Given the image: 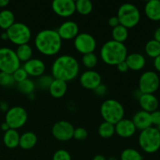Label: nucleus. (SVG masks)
<instances>
[{
    "label": "nucleus",
    "mask_w": 160,
    "mask_h": 160,
    "mask_svg": "<svg viewBox=\"0 0 160 160\" xmlns=\"http://www.w3.org/2000/svg\"><path fill=\"white\" fill-rule=\"evenodd\" d=\"M15 23V15L9 9H3L0 12V28L8 30Z\"/></svg>",
    "instance_id": "obj_25"
},
{
    "label": "nucleus",
    "mask_w": 160,
    "mask_h": 160,
    "mask_svg": "<svg viewBox=\"0 0 160 160\" xmlns=\"http://www.w3.org/2000/svg\"><path fill=\"white\" fill-rule=\"evenodd\" d=\"M117 17L120 24L128 28L137 26L141 19V12L138 8L131 3H123L119 7Z\"/></svg>",
    "instance_id": "obj_6"
},
{
    "label": "nucleus",
    "mask_w": 160,
    "mask_h": 160,
    "mask_svg": "<svg viewBox=\"0 0 160 160\" xmlns=\"http://www.w3.org/2000/svg\"><path fill=\"white\" fill-rule=\"evenodd\" d=\"M117 69H118L119 71L122 72V73H125V72H127L128 70H129V67H128V64H127V62H125V61L119 63L118 65L117 66Z\"/></svg>",
    "instance_id": "obj_42"
},
{
    "label": "nucleus",
    "mask_w": 160,
    "mask_h": 160,
    "mask_svg": "<svg viewBox=\"0 0 160 160\" xmlns=\"http://www.w3.org/2000/svg\"><path fill=\"white\" fill-rule=\"evenodd\" d=\"M20 67L16 52L7 47L0 48V72L11 73Z\"/></svg>",
    "instance_id": "obj_8"
},
{
    "label": "nucleus",
    "mask_w": 160,
    "mask_h": 160,
    "mask_svg": "<svg viewBox=\"0 0 160 160\" xmlns=\"http://www.w3.org/2000/svg\"><path fill=\"white\" fill-rule=\"evenodd\" d=\"M1 38L2 39V40H8V35H7V33H6V31L2 33Z\"/></svg>",
    "instance_id": "obj_49"
},
{
    "label": "nucleus",
    "mask_w": 160,
    "mask_h": 160,
    "mask_svg": "<svg viewBox=\"0 0 160 160\" xmlns=\"http://www.w3.org/2000/svg\"><path fill=\"white\" fill-rule=\"evenodd\" d=\"M67 91V82L59 79H54L48 88L50 95L55 98H60L66 95Z\"/></svg>",
    "instance_id": "obj_22"
},
{
    "label": "nucleus",
    "mask_w": 160,
    "mask_h": 160,
    "mask_svg": "<svg viewBox=\"0 0 160 160\" xmlns=\"http://www.w3.org/2000/svg\"><path fill=\"white\" fill-rule=\"evenodd\" d=\"M75 128L73 125L67 120H60L55 123L52 128V136L58 141L67 142L73 137Z\"/></svg>",
    "instance_id": "obj_12"
},
{
    "label": "nucleus",
    "mask_w": 160,
    "mask_h": 160,
    "mask_svg": "<svg viewBox=\"0 0 160 160\" xmlns=\"http://www.w3.org/2000/svg\"><path fill=\"white\" fill-rule=\"evenodd\" d=\"M136 129L134 123L130 119L123 118L115 124V133L123 138H131L135 134Z\"/></svg>",
    "instance_id": "obj_17"
},
{
    "label": "nucleus",
    "mask_w": 160,
    "mask_h": 160,
    "mask_svg": "<svg viewBox=\"0 0 160 160\" xmlns=\"http://www.w3.org/2000/svg\"><path fill=\"white\" fill-rule=\"evenodd\" d=\"M14 83L15 81L11 73L0 72V85L3 87H10Z\"/></svg>",
    "instance_id": "obj_35"
},
{
    "label": "nucleus",
    "mask_w": 160,
    "mask_h": 160,
    "mask_svg": "<svg viewBox=\"0 0 160 160\" xmlns=\"http://www.w3.org/2000/svg\"><path fill=\"white\" fill-rule=\"evenodd\" d=\"M15 52L20 62H25L32 59L33 49L32 47L29 44H23V45H18Z\"/></svg>",
    "instance_id": "obj_26"
},
{
    "label": "nucleus",
    "mask_w": 160,
    "mask_h": 160,
    "mask_svg": "<svg viewBox=\"0 0 160 160\" xmlns=\"http://www.w3.org/2000/svg\"><path fill=\"white\" fill-rule=\"evenodd\" d=\"M128 35H129L128 29L127 28H125V27L122 26V25L119 24L118 26L112 28V40L116 41V42H120V43H123V42L128 39Z\"/></svg>",
    "instance_id": "obj_27"
},
{
    "label": "nucleus",
    "mask_w": 160,
    "mask_h": 160,
    "mask_svg": "<svg viewBox=\"0 0 160 160\" xmlns=\"http://www.w3.org/2000/svg\"><path fill=\"white\" fill-rule=\"evenodd\" d=\"M154 67L157 71L160 72V55L154 59Z\"/></svg>",
    "instance_id": "obj_43"
},
{
    "label": "nucleus",
    "mask_w": 160,
    "mask_h": 160,
    "mask_svg": "<svg viewBox=\"0 0 160 160\" xmlns=\"http://www.w3.org/2000/svg\"><path fill=\"white\" fill-rule=\"evenodd\" d=\"M73 45L78 52L82 55L92 53L95 52L97 42L93 35L88 33H79L73 39Z\"/></svg>",
    "instance_id": "obj_11"
},
{
    "label": "nucleus",
    "mask_w": 160,
    "mask_h": 160,
    "mask_svg": "<svg viewBox=\"0 0 160 160\" xmlns=\"http://www.w3.org/2000/svg\"><path fill=\"white\" fill-rule=\"evenodd\" d=\"M23 68L27 72L28 76L39 78L45 73L46 67L42 59L32 58L24 62Z\"/></svg>",
    "instance_id": "obj_16"
},
{
    "label": "nucleus",
    "mask_w": 160,
    "mask_h": 160,
    "mask_svg": "<svg viewBox=\"0 0 160 160\" xmlns=\"http://www.w3.org/2000/svg\"><path fill=\"white\" fill-rule=\"evenodd\" d=\"M88 131L84 128H75L73 131V138L78 141H84L88 138Z\"/></svg>",
    "instance_id": "obj_38"
},
{
    "label": "nucleus",
    "mask_w": 160,
    "mask_h": 160,
    "mask_svg": "<svg viewBox=\"0 0 160 160\" xmlns=\"http://www.w3.org/2000/svg\"><path fill=\"white\" fill-rule=\"evenodd\" d=\"M37 142L38 137L36 134L32 131H27L20 135L19 146L23 150H29L35 146Z\"/></svg>",
    "instance_id": "obj_23"
},
{
    "label": "nucleus",
    "mask_w": 160,
    "mask_h": 160,
    "mask_svg": "<svg viewBox=\"0 0 160 160\" xmlns=\"http://www.w3.org/2000/svg\"><path fill=\"white\" fill-rule=\"evenodd\" d=\"M82 63L86 68L92 70V68L95 67V66L98 63V57L94 52L83 55Z\"/></svg>",
    "instance_id": "obj_33"
},
{
    "label": "nucleus",
    "mask_w": 160,
    "mask_h": 160,
    "mask_svg": "<svg viewBox=\"0 0 160 160\" xmlns=\"http://www.w3.org/2000/svg\"><path fill=\"white\" fill-rule=\"evenodd\" d=\"M54 79L68 81L74 80L80 72V64L76 58L70 55H62L56 58L51 68Z\"/></svg>",
    "instance_id": "obj_1"
},
{
    "label": "nucleus",
    "mask_w": 160,
    "mask_h": 160,
    "mask_svg": "<svg viewBox=\"0 0 160 160\" xmlns=\"http://www.w3.org/2000/svg\"><path fill=\"white\" fill-rule=\"evenodd\" d=\"M151 120L152 124L156 125V128L160 125V110H156L151 112Z\"/></svg>",
    "instance_id": "obj_39"
},
{
    "label": "nucleus",
    "mask_w": 160,
    "mask_h": 160,
    "mask_svg": "<svg viewBox=\"0 0 160 160\" xmlns=\"http://www.w3.org/2000/svg\"><path fill=\"white\" fill-rule=\"evenodd\" d=\"M35 83L31 79H26L23 81H21L20 83H17V88L21 92L22 94L24 95H30L31 94H34V90H35Z\"/></svg>",
    "instance_id": "obj_31"
},
{
    "label": "nucleus",
    "mask_w": 160,
    "mask_h": 160,
    "mask_svg": "<svg viewBox=\"0 0 160 160\" xmlns=\"http://www.w3.org/2000/svg\"><path fill=\"white\" fill-rule=\"evenodd\" d=\"M106 160H117V159L116 157H114V156H111V157L106 159Z\"/></svg>",
    "instance_id": "obj_50"
},
{
    "label": "nucleus",
    "mask_w": 160,
    "mask_h": 160,
    "mask_svg": "<svg viewBox=\"0 0 160 160\" xmlns=\"http://www.w3.org/2000/svg\"><path fill=\"white\" fill-rule=\"evenodd\" d=\"M138 102L142 110L149 113L157 110L159 107V100L153 94H142Z\"/></svg>",
    "instance_id": "obj_18"
},
{
    "label": "nucleus",
    "mask_w": 160,
    "mask_h": 160,
    "mask_svg": "<svg viewBox=\"0 0 160 160\" xmlns=\"http://www.w3.org/2000/svg\"><path fill=\"white\" fill-rule=\"evenodd\" d=\"M57 32L62 40H72L79 34V26L73 20H67L59 26Z\"/></svg>",
    "instance_id": "obj_15"
},
{
    "label": "nucleus",
    "mask_w": 160,
    "mask_h": 160,
    "mask_svg": "<svg viewBox=\"0 0 160 160\" xmlns=\"http://www.w3.org/2000/svg\"><path fill=\"white\" fill-rule=\"evenodd\" d=\"M98 132L102 138H110L115 134V125L109 122L103 121L98 127Z\"/></svg>",
    "instance_id": "obj_28"
},
{
    "label": "nucleus",
    "mask_w": 160,
    "mask_h": 160,
    "mask_svg": "<svg viewBox=\"0 0 160 160\" xmlns=\"http://www.w3.org/2000/svg\"><path fill=\"white\" fill-rule=\"evenodd\" d=\"M76 11L81 15L87 16L92 12L93 4L90 0H78L75 2Z\"/></svg>",
    "instance_id": "obj_29"
},
{
    "label": "nucleus",
    "mask_w": 160,
    "mask_h": 160,
    "mask_svg": "<svg viewBox=\"0 0 160 160\" xmlns=\"http://www.w3.org/2000/svg\"><path fill=\"white\" fill-rule=\"evenodd\" d=\"M154 39L156 41H157V42H159L160 43V27L159 28H158L155 31Z\"/></svg>",
    "instance_id": "obj_44"
},
{
    "label": "nucleus",
    "mask_w": 160,
    "mask_h": 160,
    "mask_svg": "<svg viewBox=\"0 0 160 160\" xmlns=\"http://www.w3.org/2000/svg\"><path fill=\"white\" fill-rule=\"evenodd\" d=\"M128 55L126 45L112 39L105 42L100 49L102 60L109 66H117L125 61Z\"/></svg>",
    "instance_id": "obj_3"
},
{
    "label": "nucleus",
    "mask_w": 160,
    "mask_h": 160,
    "mask_svg": "<svg viewBox=\"0 0 160 160\" xmlns=\"http://www.w3.org/2000/svg\"><path fill=\"white\" fill-rule=\"evenodd\" d=\"M138 144L142 150L148 154L156 152L160 148V132L154 127L141 131Z\"/></svg>",
    "instance_id": "obj_5"
},
{
    "label": "nucleus",
    "mask_w": 160,
    "mask_h": 160,
    "mask_svg": "<svg viewBox=\"0 0 160 160\" xmlns=\"http://www.w3.org/2000/svg\"><path fill=\"white\" fill-rule=\"evenodd\" d=\"M100 112L104 121L115 125L124 118L125 110L123 105L113 98L106 99L100 106Z\"/></svg>",
    "instance_id": "obj_4"
},
{
    "label": "nucleus",
    "mask_w": 160,
    "mask_h": 160,
    "mask_svg": "<svg viewBox=\"0 0 160 160\" xmlns=\"http://www.w3.org/2000/svg\"><path fill=\"white\" fill-rule=\"evenodd\" d=\"M160 78L154 71L148 70L141 75L138 81V90L142 94H153L159 89Z\"/></svg>",
    "instance_id": "obj_10"
},
{
    "label": "nucleus",
    "mask_w": 160,
    "mask_h": 160,
    "mask_svg": "<svg viewBox=\"0 0 160 160\" xmlns=\"http://www.w3.org/2000/svg\"><path fill=\"white\" fill-rule=\"evenodd\" d=\"M12 77H13L14 81L17 83H20L21 82V81H23L24 80L28 79V77L27 72L25 71L24 69L21 67L19 69H17V70H15V71L12 73Z\"/></svg>",
    "instance_id": "obj_36"
},
{
    "label": "nucleus",
    "mask_w": 160,
    "mask_h": 160,
    "mask_svg": "<svg viewBox=\"0 0 160 160\" xmlns=\"http://www.w3.org/2000/svg\"><path fill=\"white\" fill-rule=\"evenodd\" d=\"M106 92H107V88H106V85H104L102 83L94 90L95 95H98V96H104L106 95Z\"/></svg>",
    "instance_id": "obj_40"
},
{
    "label": "nucleus",
    "mask_w": 160,
    "mask_h": 160,
    "mask_svg": "<svg viewBox=\"0 0 160 160\" xmlns=\"http://www.w3.org/2000/svg\"><path fill=\"white\" fill-rule=\"evenodd\" d=\"M53 80H54V78H53L52 75L45 74L44 73L43 75L39 77L38 79V87L40 89H42V90H48Z\"/></svg>",
    "instance_id": "obj_34"
},
{
    "label": "nucleus",
    "mask_w": 160,
    "mask_h": 160,
    "mask_svg": "<svg viewBox=\"0 0 160 160\" xmlns=\"http://www.w3.org/2000/svg\"><path fill=\"white\" fill-rule=\"evenodd\" d=\"M52 160H72V158L67 150L59 149L53 154Z\"/></svg>",
    "instance_id": "obj_37"
},
{
    "label": "nucleus",
    "mask_w": 160,
    "mask_h": 160,
    "mask_svg": "<svg viewBox=\"0 0 160 160\" xmlns=\"http://www.w3.org/2000/svg\"><path fill=\"white\" fill-rule=\"evenodd\" d=\"M92 160H106V158L103 155L98 154V155H96L95 156H94V158L92 159Z\"/></svg>",
    "instance_id": "obj_48"
},
{
    "label": "nucleus",
    "mask_w": 160,
    "mask_h": 160,
    "mask_svg": "<svg viewBox=\"0 0 160 160\" xmlns=\"http://www.w3.org/2000/svg\"><path fill=\"white\" fill-rule=\"evenodd\" d=\"M157 128V129L159 130V132H160V125H159V126H158L157 128Z\"/></svg>",
    "instance_id": "obj_51"
},
{
    "label": "nucleus",
    "mask_w": 160,
    "mask_h": 160,
    "mask_svg": "<svg viewBox=\"0 0 160 160\" xmlns=\"http://www.w3.org/2000/svg\"><path fill=\"white\" fill-rule=\"evenodd\" d=\"M28 112L22 106H16L9 108L6 112L5 122L10 129L17 130L21 128L28 121Z\"/></svg>",
    "instance_id": "obj_9"
},
{
    "label": "nucleus",
    "mask_w": 160,
    "mask_h": 160,
    "mask_svg": "<svg viewBox=\"0 0 160 160\" xmlns=\"http://www.w3.org/2000/svg\"><path fill=\"white\" fill-rule=\"evenodd\" d=\"M62 40L57 31L45 29L40 31L34 38V45L40 53L44 56H55L62 48Z\"/></svg>",
    "instance_id": "obj_2"
},
{
    "label": "nucleus",
    "mask_w": 160,
    "mask_h": 160,
    "mask_svg": "<svg viewBox=\"0 0 160 160\" xmlns=\"http://www.w3.org/2000/svg\"><path fill=\"white\" fill-rule=\"evenodd\" d=\"M1 129L2 130V131H4V132H6V131H7L8 130H9V129H10V128H9V125H8L7 123H6V122H4V123H2V125H1Z\"/></svg>",
    "instance_id": "obj_47"
},
{
    "label": "nucleus",
    "mask_w": 160,
    "mask_h": 160,
    "mask_svg": "<svg viewBox=\"0 0 160 160\" xmlns=\"http://www.w3.org/2000/svg\"><path fill=\"white\" fill-rule=\"evenodd\" d=\"M20 137V135L17 130L9 129L4 133L3 142L7 148H15L19 146Z\"/></svg>",
    "instance_id": "obj_24"
},
{
    "label": "nucleus",
    "mask_w": 160,
    "mask_h": 160,
    "mask_svg": "<svg viewBox=\"0 0 160 160\" xmlns=\"http://www.w3.org/2000/svg\"><path fill=\"white\" fill-rule=\"evenodd\" d=\"M52 9L56 15L61 17H70L76 12L73 0H54L52 2Z\"/></svg>",
    "instance_id": "obj_13"
},
{
    "label": "nucleus",
    "mask_w": 160,
    "mask_h": 160,
    "mask_svg": "<svg viewBox=\"0 0 160 160\" xmlns=\"http://www.w3.org/2000/svg\"><path fill=\"white\" fill-rule=\"evenodd\" d=\"M132 122L134 123L136 129L140 130L141 131L152 127L151 114L144 110H140L136 112L132 118Z\"/></svg>",
    "instance_id": "obj_19"
},
{
    "label": "nucleus",
    "mask_w": 160,
    "mask_h": 160,
    "mask_svg": "<svg viewBox=\"0 0 160 160\" xmlns=\"http://www.w3.org/2000/svg\"><path fill=\"white\" fill-rule=\"evenodd\" d=\"M125 62L128 64L129 70L139 71L145 67L146 64V59L145 56L141 53L133 52L128 55Z\"/></svg>",
    "instance_id": "obj_20"
},
{
    "label": "nucleus",
    "mask_w": 160,
    "mask_h": 160,
    "mask_svg": "<svg viewBox=\"0 0 160 160\" xmlns=\"http://www.w3.org/2000/svg\"><path fill=\"white\" fill-rule=\"evenodd\" d=\"M80 83L84 88L94 91L102 84V77L95 70H88L83 72L80 76Z\"/></svg>",
    "instance_id": "obj_14"
},
{
    "label": "nucleus",
    "mask_w": 160,
    "mask_h": 160,
    "mask_svg": "<svg viewBox=\"0 0 160 160\" xmlns=\"http://www.w3.org/2000/svg\"><path fill=\"white\" fill-rule=\"evenodd\" d=\"M145 50L147 56L155 59L160 55V43L155 39H152L146 43Z\"/></svg>",
    "instance_id": "obj_30"
},
{
    "label": "nucleus",
    "mask_w": 160,
    "mask_h": 160,
    "mask_svg": "<svg viewBox=\"0 0 160 160\" xmlns=\"http://www.w3.org/2000/svg\"><path fill=\"white\" fill-rule=\"evenodd\" d=\"M108 24L110 27H112V28H115V27L118 26L120 24V21H119V19L117 16H113V17H111L108 20Z\"/></svg>",
    "instance_id": "obj_41"
},
{
    "label": "nucleus",
    "mask_w": 160,
    "mask_h": 160,
    "mask_svg": "<svg viewBox=\"0 0 160 160\" xmlns=\"http://www.w3.org/2000/svg\"><path fill=\"white\" fill-rule=\"evenodd\" d=\"M9 4V0H0V8H5Z\"/></svg>",
    "instance_id": "obj_46"
},
{
    "label": "nucleus",
    "mask_w": 160,
    "mask_h": 160,
    "mask_svg": "<svg viewBox=\"0 0 160 160\" xmlns=\"http://www.w3.org/2000/svg\"><path fill=\"white\" fill-rule=\"evenodd\" d=\"M145 13L152 21L160 20V0H149L145 6Z\"/></svg>",
    "instance_id": "obj_21"
},
{
    "label": "nucleus",
    "mask_w": 160,
    "mask_h": 160,
    "mask_svg": "<svg viewBox=\"0 0 160 160\" xmlns=\"http://www.w3.org/2000/svg\"><path fill=\"white\" fill-rule=\"evenodd\" d=\"M6 31L7 33L8 39L17 46L28 44L31 38V31L30 28L21 22H15Z\"/></svg>",
    "instance_id": "obj_7"
},
{
    "label": "nucleus",
    "mask_w": 160,
    "mask_h": 160,
    "mask_svg": "<svg viewBox=\"0 0 160 160\" xmlns=\"http://www.w3.org/2000/svg\"><path fill=\"white\" fill-rule=\"evenodd\" d=\"M0 109H1L2 111H6V112L9 108L8 107L7 103L5 102H2L0 103Z\"/></svg>",
    "instance_id": "obj_45"
},
{
    "label": "nucleus",
    "mask_w": 160,
    "mask_h": 160,
    "mask_svg": "<svg viewBox=\"0 0 160 160\" xmlns=\"http://www.w3.org/2000/svg\"><path fill=\"white\" fill-rule=\"evenodd\" d=\"M120 160H143V156L138 150L128 148L121 152Z\"/></svg>",
    "instance_id": "obj_32"
}]
</instances>
